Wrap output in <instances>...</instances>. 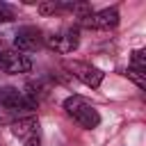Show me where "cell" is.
<instances>
[{
	"label": "cell",
	"instance_id": "obj_1",
	"mask_svg": "<svg viewBox=\"0 0 146 146\" xmlns=\"http://www.w3.org/2000/svg\"><path fill=\"white\" fill-rule=\"evenodd\" d=\"M64 110H66V114H68L78 125H82V128H87V130H91V128H96V125L100 123L98 110H96L84 96H78V94L68 96V98L64 100Z\"/></svg>",
	"mask_w": 146,
	"mask_h": 146
},
{
	"label": "cell",
	"instance_id": "obj_2",
	"mask_svg": "<svg viewBox=\"0 0 146 146\" xmlns=\"http://www.w3.org/2000/svg\"><path fill=\"white\" fill-rule=\"evenodd\" d=\"M78 43H80V27L78 25H68V27H62V30L43 36V46H48L50 50H55L59 55L73 52L78 48Z\"/></svg>",
	"mask_w": 146,
	"mask_h": 146
},
{
	"label": "cell",
	"instance_id": "obj_3",
	"mask_svg": "<svg viewBox=\"0 0 146 146\" xmlns=\"http://www.w3.org/2000/svg\"><path fill=\"white\" fill-rule=\"evenodd\" d=\"M11 132L23 141V146H41V128L36 116H21L11 123Z\"/></svg>",
	"mask_w": 146,
	"mask_h": 146
},
{
	"label": "cell",
	"instance_id": "obj_4",
	"mask_svg": "<svg viewBox=\"0 0 146 146\" xmlns=\"http://www.w3.org/2000/svg\"><path fill=\"white\" fill-rule=\"evenodd\" d=\"M0 68L9 75H18V73H30L32 71V57L16 50V48H7L0 52Z\"/></svg>",
	"mask_w": 146,
	"mask_h": 146
},
{
	"label": "cell",
	"instance_id": "obj_5",
	"mask_svg": "<svg viewBox=\"0 0 146 146\" xmlns=\"http://www.w3.org/2000/svg\"><path fill=\"white\" fill-rule=\"evenodd\" d=\"M66 71H71V75H75L82 84H87V87H91V89L100 87V82H103V78H105V73H103L100 68H96V66L89 64V62H80V59L66 62Z\"/></svg>",
	"mask_w": 146,
	"mask_h": 146
},
{
	"label": "cell",
	"instance_id": "obj_6",
	"mask_svg": "<svg viewBox=\"0 0 146 146\" xmlns=\"http://www.w3.org/2000/svg\"><path fill=\"white\" fill-rule=\"evenodd\" d=\"M80 25L87 30H112L119 25V9L116 7H107L100 11H89L87 16L80 18Z\"/></svg>",
	"mask_w": 146,
	"mask_h": 146
},
{
	"label": "cell",
	"instance_id": "obj_7",
	"mask_svg": "<svg viewBox=\"0 0 146 146\" xmlns=\"http://www.w3.org/2000/svg\"><path fill=\"white\" fill-rule=\"evenodd\" d=\"M0 105L7 112H30L36 107L32 98L25 96V91H18L16 87H5L0 89Z\"/></svg>",
	"mask_w": 146,
	"mask_h": 146
},
{
	"label": "cell",
	"instance_id": "obj_8",
	"mask_svg": "<svg viewBox=\"0 0 146 146\" xmlns=\"http://www.w3.org/2000/svg\"><path fill=\"white\" fill-rule=\"evenodd\" d=\"M14 46H16V50L27 55V52L43 46V32L39 27H34V25H25L14 34Z\"/></svg>",
	"mask_w": 146,
	"mask_h": 146
},
{
	"label": "cell",
	"instance_id": "obj_9",
	"mask_svg": "<svg viewBox=\"0 0 146 146\" xmlns=\"http://www.w3.org/2000/svg\"><path fill=\"white\" fill-rule=\"evenodd\" d=\"M125 75H128L139 89H146V73H144V71H139V68H130V66H128Z\"/></svg>",
	"mask_w": 146,
	"mask_h": 146
},
{
	"label": "cell",
	"instance_id": "obj_10",
	"mask_svg": "<svg viewBox=\"0 0 146 146\" xmlns=\"http://www.w3.org/2000/svg\"><path fill=\"white\" fill-rule=\"evenodd\" d=\"M130 68L146 71V52H144V50H135V52H132V57H130Z\"/></svg>",
	"mask_w": 146,
	"mask_h": 146
},
{
	"label": "cell",
	"instance_id": "obj_11",
	"mask_svg": "<svg viewBox=\"0 0 146 146\" xmlns=\"http://www.w3.org/2000/svg\"><path fill=\"white\" fill-rule=\"evenodd\" d=\"M14 9L7 5V2H0V23H11L14 21Z\"/></svg>",
	"mask_w": 146,
	"mask_h": 146
}]
</instances>
